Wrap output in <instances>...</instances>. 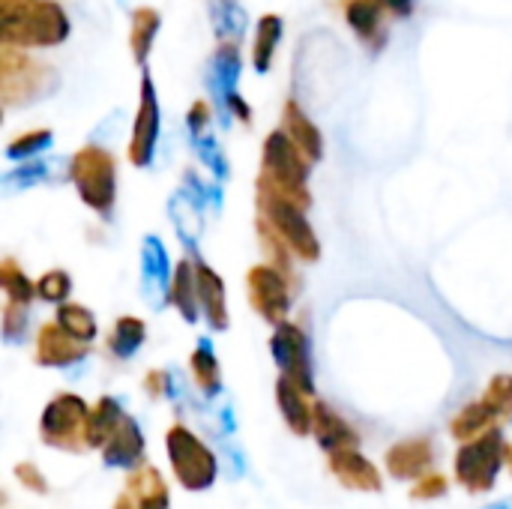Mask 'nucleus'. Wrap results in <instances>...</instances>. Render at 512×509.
Masks as SVG:
<instances>
[{"label":"nucleus","instance_id":"f257e3e1","mask_svg":"<svg viewBox=\"0 0 512 509\" xmlns=\"http://www.w3.org/2000/svg\"><path fill=\"white\" fill-rule=\"evenodd\" d=\"M3 42L18 48L60 45L72 24L57 0H0Z\"/></svg>","mask_w":512,"mask_h":509},{"label":"nucleus","instance_id":"f03ea898","mask_svg":"<svg viewBox=\"0 0 512 509\" xmlns=\"http://www.w3.org/2000/svg\"><path fill=\"white\" fill-rule=\"evenodd\" d=\"M309 171H312V159L297 147V141L285 129H276L267 135L264 150H261L258 189L276 192L282 198H291V201L309 207L312 204V195L306 186Z\"/></svg>","mask_w":512,"mask_h":509},{"label":"nucleus","instance_id":"7ed1b4c3","mask_svg":"<svg viewBox=\"0 0 512 509\" xmlns=\"http://www.w3.org/2000/svg\"><path fill=\"white\" fill-rule=\"evenodd\" d=\"M69 180L75 183L81 201L102 219L111 216L114 201H117V162L108 150L102 147H81L72 156L69 165Z\"/></svg>","mask_w":512,"mask_h":509},{"label":"nucleus","instance_id":"20e7f679","mask_svg":"<svg viewBox=\"0 0 512 509\" xmlns=\"http://www.w3.org/2000/svg\"><path fill=\"white\" fill-rule=\"evenodd\" d=\"M258 207H261V219L291 246V252L300 261L315 264L321 258V243H318L315 228L306 219L303 204H297L291 198H282L276 192L258 189Z\"/></svg>","mask_w":512,"mask_h":509},{"label":"nucleus","instance_id":"39448f33","mask_svg":"<svg viewBox=\"0 0 512 509\" xmlns=\"http://www.w3.org/2000/svg\"><path fill=\"white\" fill-rule=\"evenodd\" d=\"M165 450H168V459H171V471H174L177 483L186 492H204V489H210L216 483V474H219L216 456L186 426L177 423V426L168 429Z\"/></svg>","mask_w":512,"mask_h":509},{"label":"nucleus","instance_id":"423d86ee","mask_svg":"<svg viewBox=\"0 0 512 509\" xmlns=\"http://www.w3.org/2000/svg\"><path fill=\"white\" fill-rule=\"evenodd\" d=\"M504 456H507V441L498 429H489L480 438L465 441V447L456 453V483L471 495L492 492Z\"/></svg>","mask_w":512,"mask_h":509},{"label":"nucleus","instance_id":"0eeeda50","mask_svg":"<svg viewBox=\"0 0 512 509\" xmlns=\"http://www.w3.org/2000/svg\"><path fill=\"white\" fill-rule=\"evenodd\" d=\"M87 420H90L87 402L75 393H60L42 411L39 438L54 450L78 453L87 447Z\"/></svg>","mask_w":512,"mask_h":509},{"label":"nucleus","instance_id":"6e6552de","mask_svg":"<svg viewBox=\"0 0 512 509\" xmlns=\"http://www.w3.org/2000/svg\"><path fill=\"white\" fill-rule=\"evenodd\" d=\"M54 78V72L33 60L24 48L3 42L0 51V93L6 105H21V102H33L36 96H42L48 90V81Z\"/></svg>","mask_w":512,"mask_h":509},{"label":"nucleus","instance_id":"1a4fd4ad","mask_svg":"<svg viewBox=\"0 0 512 509\" xmlns=\"http://www.w3.org/2000/svg\"><path fill=\"white\" fill-rule=\"evenodd\" d=\"M246 288H249L252 309L264 321L282 324L288 318V309H291V282H288L285 270H279L276 264H258V267L249 270Z\"/></svg>","mask_w":512,"mask_h":509},{"label":"nucleus","instance_id":"9d476101","mask_svg":"<svg viewBox=\"0 0 512 509\" xmlns=\"http://www.w3.org/2000/svg\"><path fill=\"white\" fill-rule=\"evenodd\" d=\"M270 351H273V360L279 363L282 375L288 381H294L303 393L315 396V378H312V357H309L306 333L297 324L282 321V324H276V333L270 339Z\"/></svg>","mask_w":512,"mask_h":509},{"label":"nucleus","instance_id":"9b49d317","mask_svg":"<svg viewBox=\"0 0 512 509\" xmlns=\"http://www.w3.org/2000/svg\"><path fill=\"white\" fill-rule=\"evenodd\" d=\"M159 141V99H156V84L144 72L141 75V93H138V111H135V126L129 138V162L135 168H147L153 162Z\"/></svg>","mask_w":512,"mask_h":509},{"label":"nucleus","instance_id":"f8f14e48","mask_svg":"<svg viewBox=\"0 0 512 509\" xmlns=\"http://www.w3.org/2000/svg\"><path fill=\"white\" fill-rule=\"evenodd\" d=\"M87 342L75 339L69 330H63L57 321L42 324L36 333V363L48 366V369H63V366H75L87 357Z\"/></svg>","mask_w":512,"mask_h":509},{"label":"nucleus","instance_id":"ddd939ff","mask_svg":"<svg viewBox=\"0 0 512 509\" xmlns=\"http://www.w3.org/2000/svg\"><path fill=\"white\" fill-rule=\"evenodd\" d=\"M330 471L351 492H372L375 495V492L384 489V480H381L378 468L360 450H336V453H330Z\"/></svg>","mask_w":512,"mask_h":509},{"label":"nucleus","instance_id":"4468645a","mask_svg":"<svg viewBox=\"0 0 512 509\" xmlns=\"http://www.w3.org/2000/svg\"><path fill=\"white\" fill-rule=\"evenodd\" d=\"M435 450L429 438H408L390 447L387 453V471L396 480H420L432 471Z\"/></svg>","mask_w":512,"mask_h":509},{"label":"nucleus","instance_id":"2eb2a0df","mask_svg":"<svg viewBox=\"0 0 512 509\" xmlns=\"http://www.w3.org/2000/svg\"><path fill=\"white\" fill-rule=\"evenodd\" d=\"M141 456H144V435H141L138 423L123 411L111 438L102 447V462L111 468H132V465H138Z\"/></svg>","mask_w":512,"mask_h":509},{"label":"nucleus","instance_id":"dca6fc26","mask_svg":"<svg viewBox=\"0 0 512 509\" xmlns=\"http://www.w3.org/2000/svg\"><path fill=\"white\" fill-rule=\"evenodd\" d=\"M312 435L327 453L360 447V435L327 402H315V408H312Z\"/></svg>","mask_w":512,"mask_h":509},{"label":"nucleus","instance_id":"f3484780","mask_svg":"<svg viewBox=\"0 0 512 509\" xmlns=\"http://www.w3.org/2000/svg\"><path fill=\"white\" fill-rule=\"evenodd\" d=\"M276 402H279V411H282V417H285V423H288V429L294 435H300V438L312 435V408H315V402L309 405V393H303L294 381H288L282 375L279 384H276Z\"/></svg>","mask_w":512,"mask_h":509},{"label":"nucleus","instance_id":"a211bd4d","mask_svg":"<svg viewBox=\"0 0 512 509\" xmlns=\"http://www.w3.org/2000/svg\"><path fill=\"white\" fill-rule=\"evenodd\" d=\"M282 129L297 141V147L312 162H321L324 159V135H321V129L306 117V111L294 99H288L285 108H282Z\"/></svg>","mask_w":512,"mask_h":509},{"label":"nucleus","instance_id":"6ab92c4d","mask_svg":"<svg viewBox=\"0 0 512 509\" xmlns=\"http://www.w3.org/2000/svg\"><path fill=\"white\" fill-rule=\"evenodd\" d=\"M198 267V294H201V309L210 321L213 330H228V297H225V282L216 270H210L204 261H195Z\"/></svg>","mask_w":512,"mask_h":509},{"label":"nucleus","instance_id":"aec40b11","mask_svg":"<svg viewBox=\"0 0 512 509\" xmlns=\"http://www.w3.org/2000/svg\"><path fill=\"white\" fill-rule=\"evenodd\" d=\"M171 306L183 315V321L195 324L198 309H201V294H198V267L192 261H180L171 276V291H168Z\"/></svg>","mask_w":512,"mask_h":509},{"label":"nucleus","instance_id":"412c9836","mask_svg":"<svg viewBox=\"0 0 512 509\" xmlns=\"http://www.w3.org/2000/svg\"><path fill=\"white\" fill-rule=\"evenodd\" d=\"M126 492L135 498L138 509H168L171 504V492L153 465H138L126 480Z\"/></svg>","mask_w":512,"mask_h":509},{"label":"nucleus","instance_id":"4be33fe9","mask_svg":"<svg viewBox=\"0 0 512 509\" xmlns=\"http://www.w3.org/2000/svg\"><path fill=\"white\" fill-rule=\"evenodd\" d=\"M345 18H348L351 30L372 48H381L387 42L384 9L375 0H345Z\"/></svg>","mask_w":512,"mask_h":509},{"label":"nucleus","instance_id":"5701e85b","mask_svg":"<svg viewBox=\"0 0 512 509\" xmlns=\"http://www.w3.org/2000/svg\"><path fill=\"white\" fill-rule=\"evenodd\" d=\"M495 423H498V417H495V411L489 408V402H486V399H477V402L465 405V408L453 417L450 432H453L456 441L465 444V441H474V438H480L483 432L495 429Z\"/></svg>","mask_w":512,"mask_h":509},{"label":"nucleus","instance_id":"b1692460","mask_svg":"<svg viewBox=\"0 0 512 509\" xmlns=\"http://www.w3.org/2000/svg\"><path fill=\"white\" fill-rule=\"evenodd\" d=\"M282 39V18L279 15H261L258 30H255V42H252V66L255 72H270L273 57H276V45Z\"/></svg>","mask_w":512,"mask_h":509},{"label":"nucleus","instance_id":"393cba45","mask_svg":"<svg viewBox=\"0 0 512 509\" xmlns=\"http://www.w3.org/2000/svg\"><path fill=\"white\" fill-rule=\"evenodd\" d=\"M162 27V15L153 9V6H138L132 12V30H129V45H132V57L135 63H144L150 48H153V39Z\"/></svg>","mask_w":512,"mask_h":509},{"label":"nucleus","instance_id":"a878e982","mask_svg":"<svg viewBox=\"0 0 512 509\" xmlns=\"http://www.w3.org/2000/svg\"><path fill=\"white\" fill-rule=\"evenodd\" d=\"M123 417V408L111 399V396H102L96 402V408H90V420H87V447L93 450H102L105 441L111 438L117 420Z\"/></svg>","mask_w":512,"mask_h":509},{"label":"nucleus","instance_id":"bb28decb","mask_svg":"<svg viewBox=\"0 0 512 509\" xmlns=\"http://www.w3.org/2000/svg\"><path fill=\"white\" fill-rule=\"evenodd\" d=\"M144 339H147L144 321H141V318H132V315H123V318L114 321V330H111V336H108V348H111L114 357L126 360V357H132V354L141 348Z\"/></svg>","mask_w":512,"mask_h":509},{"label":"nucleus","instance_id":"cd10ccee","mask_svg":"<svg viewBox=\"0 0 512 509\" xmlns=\"http://www.w3.org/2000/svg\"><path fill=\"white\" fill-rule=\"evenodd\" d=\"M189 369H192V378H195V384L201 387V393H204V396H216V393L222 390L219 360H216V354L210 351V345H207V342H201V345L192 351V357H189Z\"/></svg>","mask_w":512,"mask_h":509},{"label":"nucleus","instance_id":"c85d7f7f","mask_svg":"<svg viewBox=\"0 0 512 509\" xmlns=\"http://www.w3.org/2000/svg\"><path fill=\"white\" fill-rule=\"evenodd\" d=\"M63 330H69L75 339H81V342H93L96 339V318H93V312L87 309V306H81V303H60L57 306V318H54Z\"/></svg>","mask_w":512,"mask_h":509},{"label":"nucleus","instance_id":"c756f323","mask_svg":"<svg viewBox=\"0 0 512 509\" xmlns=\"http://www.w3.org/2000/svg\"><path fill=\"white\" fill-rule=\"evenodd\" d=\"M0 285L6 291V303H15V306H30L33 297H39L36 285L27 279V273L12 258H6L3 267H0Z\"/></svg>","mask_w":512,"mask_h":509},{"label":"nucleus","instance_id":"7c9ffc66","mask_svg":"<svg viewBox=\"0 0 512 509\" xmlns=\"http://www.w3.org/2000/svg\"><path fill=\"white\" fill-rule=\"evenodd\" d=\"M483 399L489 402V408L495 411L498 420L510 423L512 420V375H495L483 393Z\"/></svg>","mask_w":512,"mask_h":509},{"label":"nucleus","instance_id":"2f4dec72","mask_svg":"<svg viewBox=\"0 0 512 509\" xmlns=\"http://www.w3.org/2000/svg\"><path fill=\"white\" fill-rule=\"evenodd\" d=\"M36 294L45 300V303H66V297L72 294V276L66 270H48L39 276L36 282Z\"/></svg>","mask_w":512,"mask_h":509},{"label":"nucleus","instance_id":"473e14b6","mask_svg":"<svg viewBox=\"0 0 512 509\" xmlns=\"http://www.w3.org/2000/svg\"><path fill=\"white\" fill-rule=\"evenodd\" d=\"M51 129H33V132H24V135H18V138H12L9 144H6V156L9 159H27V156H33V153H39V150H45L48 144H51Z\"/></svg>","mask_w":512,"mask_h":509},{"label":"nucleus","instance_id":"72a5a7b5","mask_svg":"<svg viewBox=\"0 0 512 509\" xmlns=\"http://www.w3.org/2000/svg\"><path fill=\"white\" fill-rule=\"evenodd\" d=\"M24 330H27V306L6 303V309H3V336L9 342H15L18 336H24Z\"/></svg>","mask_w":512,"mask_h":509},{"label":"nucleus","instance_id":"f704fd0d","mask_svg":"<svg viewBox=\"0 0 512 509\" xmlns=\"http://www.w3.org/2000/svg\"><path fill=\"white\" fill-rule=\"evenodd\" d=\"M441 495H447V477H441L435 471H429L426 477H420L417 486H414V492H411L414 501H432V498H441Z\"/></svg>","mask_w":512,"mask_h":509},{"label":"nucleus","instance_id":"c9c22d12","mask_svg":"<svg viewBox=\"0 0 512 509\" xmlns=\"http://www.w3.org/2000/svg\"><path fill=\"white\" fill-rule=\"evenodd\" d=\"M15 477H18V483H21L24 489H30L33 495H48V483H45L42 471H39L33 462H21V465H15Z\"/></svg>","mask_w":512,"mask_h":509},{"label":"nucleus","instance_id":"e433bc0d","mask_svg":"<svg viewBox=\"0 0 512 509\" xmlns=\"http://www.w3.org/2000/svg\"><path fill=\"white\" fill-rule=\"evenodd\" d=\"M210 102L207 99H198V102H192V108H189V114H186V120H189V129L192 132H201L207 123H210Z\"/></svg>","mask_w":512,"mask_h":509},{"label":"nucleus","instance_id":"4c0bfd02","mask_svg":"<svg viewBox=\"0 0 512 509\" xmlns=\"http://www.w3.org/2000/svg\"><path fill=\"white\" fill-rule=\"evenodd\" d=\"M165 387H168V375H165V372H159V369L147 372V378H144V390H147L153 399L165 396Z\"/></svg>","mask_w":512,"mask_h":509},{"label":"nucleus","instance_id":"58836bf2","mask_svg":"<svg viewBox=\"0 0 512 509\" xmlns=\"http://www.w3.org/2000/svg\"><path fill=\"white\" fill-rule=\"evenodd\" d=\"M375 3L396 18H408L414 12V0H375Z\"/></svg>","mask_w":512,"mask_h":509},{"label":"nucleus","instance_id":"ea45409f","mask_svg":"<svg viewBox=\"0 0 512 509\" xmlns=\"http://www.w3.org/2000/svg\"><path fill=\"white\" fill-rule=\"evenodd\" d=\"M228 105H231V111H234L243 123H249V120H252V111H249V105H246V99H243V96L228 93Z\"/></svg>","mask_w":512,"mask_h":509},{"label":"nucleus","instance_id":"a19ab883","mask_svg":"<svg viewBox=\"0 0 512 509\" xmlns=\"http://www.w3.org/2000/svg\"><path fill=\"white\" fill-rule=\"evenodd\" d=\"M504 462H507V468L512 471V444H507V456H504Z\"/></svg>","mask_w":512,"mask_h":509}]
</instances>
